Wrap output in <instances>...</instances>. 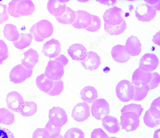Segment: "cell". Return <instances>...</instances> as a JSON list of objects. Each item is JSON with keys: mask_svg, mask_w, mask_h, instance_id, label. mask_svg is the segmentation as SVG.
<instances>
[{"mask_svg": "<svg viewBox=\"0 0 160 138\" xmlns=\"http://www.w3.org/2000/svg\"><path fill=\"white\" fill-rule=\"evenodd\" d=\"M50 138H55L60 135L61 127H56L52 125L48 120L45 126Z\"/></svg>", "mask_w": 160, "mask_h": 138, "instance_id": "obj_35", "label": "cell"}, {"mask_svg": "<svg viewBox=\"0 0 160 138\" xmlns=\"http://www.w3.org/2000/svg\"><path fill=\"white\" fill-rule=\"evenodd\" d=\"M6 101L8 109L18 113L25 102L22 96L15 91L9 92L7 95Z\"/></svg>", "mask_w": 160, "mask_h": 138, "instance_id": "obj_14", "label": "cell"}, {"mask_svg": "<svg viewBox=\"0 0 160 138\" xmlns=\"http://www.w3.org/2000/svg\"><path fill=\"white\" fill-rule=\"evenodd\" d=\"M132 81L134 85L148 86L151 90L158 86L160 76L157 72H147L138 68L133 73Z\"/></svg>", "mask_w": 160, "mask_h": 138, "instance_id": "obj_2", "label": "cell"}, {"mask_svg": "<svg viewBox=\"0 0 160 138\" xmlns=\"http://www.w3.org/2000/svg\"><path fill=\"white\" fill-rule=\"evenodd\" d=\"M55 138H64V137L62 135H60L58 137Z\"/></svg>", "mask_w": 160, "mask_h": 138, "instance_id": "obj_45", "label": "cell"}, {"mask_svg": "<svg viewBox=\"0 0 160 138\" xmlns=\"http://www.w3.org/2000/svg\"><path fill=\"white\" fill-rule=\"evenodd\" d=\"M67 52L72 60L77 61L84 60L88 53L85 47L79 43L73 44L70 46L67 50Z\"/></svg>", "mask_w": 160, "mask_h": 138, "instance_id": "obj_18", "label": "cell"}, {"mask_svg": "<svg viewBox=\"0 0 160 138\" xmlns=\"http://www.w3.org/2000/svg\"><path fill=\"white\" fill-rule=\"evenodd\" d=\"M53 30V26L50 22L42 19L32 26L30 32L35 41L40 42L52 36Z\"/></svg>", "mask_w": 160, "mask_h": 138, "instance_id": "obj_4", "label": "cell"}, {"mask_svg": "<svg viewBox=\"0 0 160 138\" xmlns=\"http://www.w3.org/2000/svg\"><path fill=\"white\" fill-rule=\"evenodd\" d=\"M8 57V52L7 46L5 42L0 39V65H2L3 61Z\"/></svg>", "mask_w": 160, "mask_h": 138, "instance_id": "obj_38", "label": "cell"}, {"mask_svg": "<svg viewBox=\"0 0 160 138\" xmlns=\"http://www.w3.org/2000/svg\"><path fill=\"white\" fill-rule=\"evenodd\" d=\"M159 62V59L155 54L147 53L140 58L138 68L145 71L151 72L157 68Z\"/></svg>", "mask_w": 160, "mask_h": 138, "instance_id": "obj_12", "label": "cell"}, {"mask_svg": "<svg viewBox=\"0 0 160 138\" xmlns=\"http://www.w3.org/2000/svg\"><path fill=\"white\" fill-rule=\"evenodd\" d=\"M116 93L118 99L122 102L132 100L134 94L133 84L127 80L120 81L116 86Z\"/></svg>", "mask_w": 160, "mask_h": 138, "instance_id": "obj_5", "label": "cell"}, {"mask_svg": "<svg viewBox=\"0 0 160 138\" xmlns=\"http://www.w3.org/2000/svg\"><path fill=\"white\" fill-rule=\"evenodd\" d=\"M61 51V44L59 41L52 38L43 44L41 52L45 56L51 58L59 56Z\"/></svg>", "mask_w": 160, "mask_h": 138, "instance_id": "obj_15", "label": "cell"}, {"mask_svg": "<svg viewBox=\"0 0 160 138\" xmlns=\"http://www.w3.org/2000/svg\"><path fill=\"white\" fill-rule=\"evenodd\" d=\"M127 28L125 20L124 19L120 24L111 26L104 23V29L110 35H118L123 33Z\"/></svg>", "mask_w": 160, "mask_h": 138, "instance_id": "obj_32", "label": "cell"}, {"mask_svg": "<svg viewBox=\"0 0 160 138\" xmlns=\"http://www.w3.org/2000/svg\"><path fill=\"white\" fill-rule=\"evenodd\" d=\"M8 5V14L16 18L31 15L35 9L34 4L30 0H13Z\"/></svg>", "mask_w": 160, "mask_h": 138, "instance_id": "obj_3", "label": "cell"}, {"mask_svg": "<svg viewBox=\"0 0 160 138\" xmlns=\"http://www.w3.org/2000/svg\"><path fill=\"white\" fill-rule=\"evenodd\" d=\"M4 37L8 41L15 42L18 39L19 33L17 27L11 23L6 24L3 28Z\"/></svg>", "mask_w": 160, "mask_h": 138, "instance_id": "obj_26", "label": "cell"}, {"mask_svg": "<svg viewBox=\"0 0 160 138\" xmlns=\"http://www.w3.org/2000/svg\"><path fill=\"white\" fill-rule=\"evenodd\" d=\"M64 138H84L85 134L82 130L78 128L72 127L68 130L64 135Z\"/></svg>", "mask_w": 160, "mask_h": 138, "instance_id": "obj_34", "label": "cell"}, {"mask_svg": "<svg viewBox=\"0 0 160 138\" xmlns=\"http://www.w3.org/2000/svg\"><path fill=\"white\" fill-rule=\"evenodd\" d=\"M134 97L132 100L140 101L143 99L147 96L150 90L148 86H137L133 85Z\"/></svg>", "mask_w": 160, "mask_h": 138, "instance_id": "obj_33", "label": "cell"}, {"mask_svg": "<svg viewBox=\"0 0 160 138\" xmlns=\"http://www.w3.org/2000/svg\"><path fill=\"white\" fill-rule=\"evenodd\" d=\"M55 59L57 60L62 63L65 66H66L69 62V60L63 54L59 55L55 58Z\"/></svg>", "mask_w": 160, "mask_h": 138, "instance_id": "obj_43", "label": "cell"}, {"mask_svg": "<svg viewBox=\"0 0 160 138\" xmlns=\"http://www.w3.org/2000/svg\"><path fill=\"white\" fill-rule=\"evenodd\" d=\"M111 54L113 59L120 63L127 62L130 58V56L127 52L124 45L117 44L112 47Z\"/></svg>", "mask_w": 160, "mask_h": 138, "instance_id": "obj_22", "label": "cell"}, {"mask_svg": "<svg viewBox=\"0 0 160 138\" xmlns=\"http://www.w3.org/2000/svg\"><path fill=\"white\" fill-rule=\"evenodd\" d=\"M66 1L63 0H49L47 4L49 12L55 17L62 16L65 12L67 6Z\"/></svg>", "mask_w": 160, "mask_h": 138, "instance_id": "obj_19", "label": "cell"}, {"mask_svg": "<svg viewBox=\"0 0 160 138\" xmlns=\"http://www.w3.org/2000/svg\"><path fill=\"white\" fill-rule=\"evenodd\" d=\"M124 17L123 11L116 6L107 9L102 16L104 23L111 26L120 24L124 20Z\"/></svg>", "mask_w": 160, "mask_h": 138, "instance_id": "obj_7", "label": "cell"}, {"mask_svg": "<svg viewBox=\"0 0 160 138\" xmlns=\"http://www.w3.org/2000/svg\"><path fill=\"white\" fill-rule=\"evenodd\" d=\"M56 19L59 23L64 24H72L76 18V13L70 7L67 6L66 10L60 17H55Z\"/></svg>", "mask_w": 160, "mask_h": 138, "instance_id": "obj_28", "label": "cell"}, {"mask_svg": "<svg viewBox=\"0 0 160 138\" xmlns=\"http://www.w3.org/2000/svg\"><path fill=\"white\" fill-rule=\"evenodd\" d=\"M7 8L6 5L0 3V24L7 21L9 18Z\"/></svg>", "mask_w": 160, "mask_h": 138, "instance_id": "obj_39", "label": "cell"}, {"mask_svg": "<svg viewBox=\"0 0 160 138\" xmlns=\"http://www.w3.org/2000/svg\"><path fill=\"white\" fill-rule=\"evenodd\" d=\"M160 129L156 130L154 134V138H159Z\"/></svg>", "mask_w": 160, "mask_h": 138, "instance_id": "obj_44", "label": "cell"}, {"mask_svg": "<svg viewBox=\"0 0 160 138\" xmlns=\"http://www.w3.org/2000/svg\"><path fill=\"white\" fill-rule=\"evenodd\" d=\"M90 115V108L85 102L77 103L73 108L71 116L76 121L83 122L87 120Z\"/></svg>", "mask_w": 160, "mask_h": 138, "instance_id": "obj_13", "label": "cell"}, {"mask_svg": "<svg viewBox=\"0 0 160 138\" xmlns=\"http://www.w3.org/2000/svg\"><path fill=\"white\" fill-rule=\"evenodd\" d=\"M49 121L55 127H62L68 122V115L66 111L59 107L53 106L48 112Z\"/></svg>", "mask_w": 160, "mask_h": 138, "instance_id": "obj_9", "label": "cell"}, {"mask_svg": "<svg viewBox=\"0 0 160 138\" xmlns=\"http://www.w3.org/2000/svg\"><path fill=\"white\" fill-rule=\"evenodd\" d=\"M91 138H109V137L102 128H97L92 132Z\"/></svg>", "mask_w": 160, "mask_h": 138, "instance_id": "obj_41", "label": "cell"}, {"mask_svg": "<svg viewBox=\"0 0 160 138\" xmlns=\"http://www.w3.org/2000/svg\"><path fill=\"white\" fill-rule=\"evenodd\" d=\"M38 109L37 104L32 101H26L22 105L19 113L24 117H30L33 115Z\"/></svg>", "mask_w": 160, "mask_h": 138, "instance_id": "obj_30", "label": "cell"}, {"mask_svg": "<svg viewBox=\"0 0 160 138\" xmlns=\"http://www.w3.org/2000/svg\"><path fill=\"white\" fill-rule=\"evenodd\" d=\"M92 116L97 120H101L110 112V107L108 102L104 98L95 100L91 106Z\"/></svg>", "mask_w": 160, "mask_h": 138, "instance_id": "obj_10", "label": "cell"}, {"mask_svg": "<svg viewBox=\"0 0 160 138\" xmlns=\"http://www.w3.org/2000/svg\"><path fill=\"white\" fill-rule=\"evenodd\" d=\"M156 10L152 6L142 4L136 7L135 11V16L139 21L150 22L156 16Z\"/></svg>", "mask_w": 160, "mask_h": 138, "instance_id": "obj_11", "label": "cell"}, {"mask_svg": "<svg viewBox=\"0 0 160 138\" xmlns=\"http://www.w3.org/2000/svg\"><path fill=\"white\" fill-rule=\"evenodd\" d=\"M80 63L85 69L92 71L98 69L101 64L100 57L96 52L90 51Z\"/></svg>", "mask_w": 160, "mask_h": 138, "instance_id": "obj_17", "label": "cell"}, {"mask_svg": "<svg viewBox=\"0 0 160 138\" xmlns=\"http://www.w3.org/2000/svg\"><path fill=\"white\" fill-rule=\"evenodd\" d=\"M102 122L103 127L110 133H116L120 130V124L115 117L107 115L102 118Z\"/></svg>", "mask_w": 160, "mask_h": 138, "instance_id": "obj_23", "label": "cell"}, {"mask_svg": "<svg viewBox=\"0 0 160 138\" xmlns=\"http://www.w3.org/2000/svg\"><path fill=\"white\" fill-rule=\"evenodd\" d=\"M36 83L40 90L47 94L53 88L54 81L51 80L44 73H42L37 77Z\"/></svg>", "mask_w": 160, "mask_h": 138, "instance_id": "obj_24", "label": "cell"}, {"mask_svg": "<svg viewBox=\"0 0 160 138\" xmlns=\"http://www.w3.org/2000/svg\"><path fill=\"white\" fill-rule=\"evenodd\" d=\"M15 115L9 109L0 108V124L7 125H12L15 121Z\"/></svg>", "mask_w": 160, "mask_h": 138, "instance_id": "obj_31", "label": "cell"}, {"mask_svg": "<svg viewBox=\"0 0 160 138\" xmlns=\"http://www.w3.org/2000/svg\"><path fill=\"white\" fill-rule=\"evenodd\" d=\"M0 138H15L13 133L8 129L0 126Z\"/></svg>", "mask_w": 160, "mask_h": 138, "instance_id": "obj_42", "label": "cell"}, {"mask_svg": "<svg viewBox=\"0 0 160 138\" xmlns=\"http://www.w3.org/2000/svg\"><path fill=\"white\" fill-rule=\"evenodd\" d=\"M32 138H50L45 128H38L33 132Z\"/></svg>", "mask_w": 160, "mask_h": 138, "instance_id": "obj_40", "label": "cell"}, {"mask_svg": "<svg viewBox=\"0 0 160 138\" xmlns=\"http://www.w3.org/2000/svg\"><path fill=\"white\" fill-rule=\"evenodd\" d=\"M92 21L90 25L85 29L88 31L95 32L99 30L101 27V20L98 16L91 14Z\"/></svg>", "mask_w": 160, "mask_h": 138, "instance_id": "obj_37", "label": "cell"}, {"mask_svg": "<svg viewBox=\"0 0 160 138\" xmlns=\"http://www.w3.org/2000/svg\"><path fill=\"white\" fill-rule=\"evenodd\" d=\"M145 113L154 120L160 121V97L156 98L152 101L149 109L147 110Z\"/></svg>", "mask_w": 160, "mask_h": 138, "instance_id": "obj_29", "label": "cell"}, {"mask_svg": "<svg viewBox=\"0 0 160 138\" xmlns=\"http://www.w3.org/2000/svg\"><path fill=\"white\" fill-rule=\"evenodd\" d=\"M76 18L72 25L75 28L85 29L90 25L92 15L86 11L78 10L75 11Z\"/></svg>", "mask_w": 160, "mask_h": 138, "instance_id": "obj_16", "label": "cell"}, {"mask_svg": "<svg viewBox=\"0 0 160 138\" xmlns=\"http://www.w3.org/2000/svg\"><path fill=\"white\" fill-rule=\"evenodd\" d=\"M143 108L141 105L131 103L124 106L121 109L120 125L127 132L136 130L139 126V117Z\"/></svg>", "mask_w": 160, "mask_h": 138, "instance_id": "obj_1", "label": "cell"}, {"mask_svg": "<svg viewBox=\"0 0 160 138\" xmlns=\"http://www.w3.org/2000/svg\"><path fill=\"white\" fill-rule=\"evenodd\" d=\"M141 45L138 37L132 35L127 39L125 46L126 52L130 56H136L141 52Z\"/></svg>", "mask_w": 160, "mask_h": 138, "instance_id": "obj_21", "label": "cell"}, {"mask_svg": "<svg viewBox=\"0 0 160 138\" xmlns=\"http://www.w3.org/2000/svg\"><path fill=\"white\" fill-rule=\"evenodd\" d=\"M23 54L24 57L21 60V64L28 69H32L38 62V53L36 51L30 48Z\"/></svg>", "mask_w": 160, "mask_h": 138, "instance_id": "obj_20", "label": "cell"}, {"mask_svg": "<svg viewBox=\"0 0 160 138\" xmlns=\"http://www.w3.org/2000/svg\"><path fill=\"white\" fill-rule=\"evenodd\" d=\"M32 69H28L22 64L13 67L9 73L10 81L15 84L21 83L31 76Z\"/></svg>", "mask_w": 160, "mask_h": 138, "instance_id": "obj_8", "label": "cell"}, {"mask_svg": "<svg viewBox=\"0 0 160 138\" xmlns=\"http://www.w3.org/2000/svg\"><path fill=\"white\" fill-rule=\"evenodd\" d=\"M32 39V37L30 33H21L19 34L18 39L13 42V44L17 48L22 50L30 45Z\"/></svg>", "mask_w": 160, "mask_h": 138, "instance_id": "obj_27", "label": "cell"}, {"mask_svg": "<svg viewBox=\"0 0 160 138\" xmlns=\"http://www.w3.org/2000/svg\"><path fill=\"white\" fill-rule=\"evenodd\" d=\"M109 138H117L115 137H109Z\"/></svg>", "mask_w": 160, "mask_h": 138, "instance_id": "obj_46", "label": "cell"}, {"mask_svg": "<svg viewBox=\"0 0 160 138\" xmlns=\"http://www.w3.org/2000/svg\"><path fill=\"white\" fill-rule=\"evenodd\" d=\"M64 89L63 81L60 79L57 81H54L53 86L51 91L47 94L52 96L60 95Z\"/></svg>", "mask_w": 160, "mask_h": 138, "instance_id": "obj_36", "label": "cell"}, {"mask_svg": "<svg viewBox=\"0 0 160 138\" xmlns=\"http://www.w3.org/2000/svg\"><path fill=\"white\" fill-rule=\"evenodd\" d=\"M80 95L82 99L89 104L93 102L98 97V92L93 86H85L81 91Z\"/></svg>", "mask_w": 160, "mask_h": 138, "instance_id": "obj_25", "label": "cell"}, {"mask_svg": "<svg viewBox=\"0 0 160 138\" xmlns=\"http://www.w3.org/2000/svg\"><path fill=\"white\" fill-rule=\"evenodd\" d=\"M65 66L59 61L50 59L46 67L44 74L53 81L61 79L64 73V67Z\"/></svg>", "mask_w": 160, "mask_h": 138, "instance_id": "obj_6", "label": "cell"}]
</instances>
